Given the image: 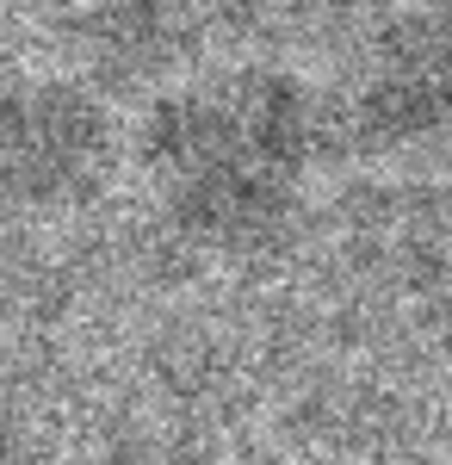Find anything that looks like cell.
<instances>
[{
    "label": "cell",
    "mask_w": 452,
    "mask_h": 465,
    "mask_svg": "<svg viewBox=\"0 0 452 465\" xmlns=\"http://www.w3.org/2000/svg\"><path fill=\"white\" fill-rule=\"evenodd\" d=\"M310 155V112L285 81H230L155 118L149 162L168 186V212L186 236L217 249L267 242L298 193Z\"/></svg>",
    "instance_id": "6da1fadb"
},
{
    "label": "cell",
    "mask_w": 452,
    "mask_h": 465,
    "mask_svg": "<svg viewBox=\"0 0 452 465\" xmlns=\"http://www.w3.org/2000/svg\"><path fill=\"white\" fill-rule=\"evenodd\" d=\"M105 168V118L81 94H6L0 100V199L69 205Z\"/></svg>",
    "instance_id": "7a4b0ae2"
}]
</instances>
